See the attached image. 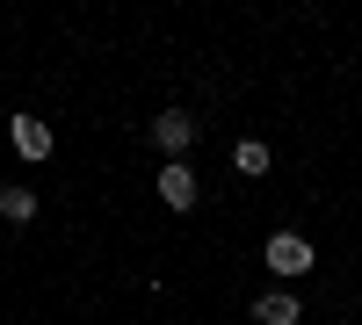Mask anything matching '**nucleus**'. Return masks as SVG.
I'll use <instances>...</instances> for the list:
<instances>
[{"mask_svg": "<svg viewBox=\"0 0 362 325\" xmlns=\"http://www.w3.org/2000/svg\"><path fill=\"white\" fill-rule=\"evenodd\" d=\"M232 166H239V173H268V145H261V137H239Z\"/></svg>", "mask_w": 362, "mask_h": 325, "instance_id": "nucleus-7", "label": "nucleus"}, {"mask_svg": "<svg viewBox=\"0 0 362 325\" xmlns=\"http://www.w3.org/2000/svg\"><path fill=\"white\" fill-rule=\"evenodd\" d=\"M254 318L261 325H297V297H290V289H268V297L254 304Z\"/></svg>", "mask_w": 362, "mask_h": 325, "instance_id": "nucleus-5", "label": "nucleus"}, {"mask_svg": "<svg viewBox=\"0 0 362 325\" xmlns=\"http://www.w3.org/2000/svg\"><path fill=\"white\" fill-rule=\"evenodd\" d=\"M0 217H8V224H29V217H37V195H29V188H0Z\"/></svg>", "mask_w": 362, "mask_h": 325, "instance_id": "nucleus-6", "label": "nucleus"}, {"mask_svg": "<svg viewBox=\"0 0 362 325\" xmlns=\"http://www.w3.org/2000/svg\"><path fill=\"white\" fill-rule=\"evenodd\" d=\"M312 239H297V231H276V239H268V268L276 275H312Z\"/></svg>", "mask_w": 362, "mask_h": 325, "instance_id": "nucleus-1", "label": "nucleus"}, {"mask_svg": "<svg viewBox=\"0 0 362 325\" xmlns=\"http://www.w3.org/2000/svg\"><path fill=\"white\" fill-rule=\"evenodd\" d=\"M15 152L22 159H51V123H44V116H15Z\"/></svg>", "mask_w": 362, "mask_h": 325, "instance_id": "nucleus-2", "label": "nucleus"}, {"mask_svg": "<svg viewBox=\"0 0 362 325\" xmlns=\"http://www.w3.org/2000/svg\"><path fill=\"white\" fill-rule=\"evenodd\" d=\"M196 130H203V123H196V116H189V109H167V116H160V123H153V137L167 145V152H189V145H196Z\"/></svg>", "mask_w": 362, "mask_h": 325, "instance_id": "nucleus-4", "label": "nucleus"}, {"mask_svg": "<svg viewBox=\"0 0 362 325\" xmlns=\"http://www.w3.org/2000/svg\"><path fill=\"white\" fill-rule=\"evenodd\" d=\"M160 202H167V210H189V202H196V173H189V159L160 166Z\"/></svg>", "mask_w": 362, "mask_h": 325, "instance_id": "nucleus-3", "label": "nucleus"}]
</instances>
